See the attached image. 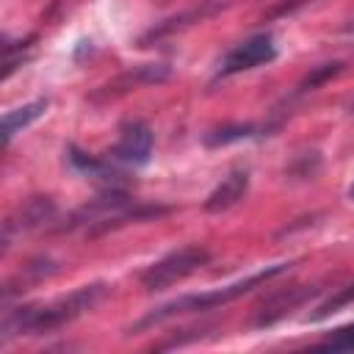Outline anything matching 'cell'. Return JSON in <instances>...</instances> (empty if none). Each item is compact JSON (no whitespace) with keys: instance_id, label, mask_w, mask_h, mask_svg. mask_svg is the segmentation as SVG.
<instances>
[{"instance_id":"8","label":"cell","mask_w":354,"mask_h":354,"mask_svg":"<svg viewBox=\"0 0 354 354\" xmlns=\"http://www.w3.org/2000/svg\"><path fill=\"white\" fill-rule=\"evenodd\" d=\"M315 293H318V288H301V285L274 293L271 299H266V301L257 307L254 326H271V324H277L279 318H285L290 310H296L299 304H304V301L313 299Z\"/></svg>"},{"instance_id":"11","label":"cell","mask_w":354,"mask_h":354,"mask_svg":"<svg viewBox=\"0 0 354 354\" xmlns=\"http://www.w3.org/2000/svg\"><path fill=\"white\" fill-rule=\"evenodd\" d=\"M47 100H33V102H28V105H22V108H14V111H6L3 113V147H8L11 144V138L22 130V127H28L30 122H36L39 116H44L47 113Z\"/></svg>"},{"instance_id":"5","label":"cell","mask_w":354,"mask_h":354,"mask_svg":"<svg viewBox=\"0 0 354 354\" xmlns=\"http://www.w3.org/2000/svg\"><path fill=\"white\" fill-rule=\"evenodd\" d=\"M108 158L124 166H147L152 158V130L144 122L122 124L119 141L108 149Z\"/></svg>"},{"instance_id":"15","label":"cell","mask_w":354,"mask_h":354,"mask_svg":"<svg viewBox=\"0 0 354 354\" xmlns=\"http://www.w3.org/2000/svg\"><path fill=\"white\" fill-rule=\"evenodd\" d=\"M318 348H326V351H354V321L346 324V326H337L335 332H329Z\"/></svg>"},{"instance_id":"13","label":"cell","mask_w":354,"mask_h":354,"mask_svg":"<svg viewBox=\"0 0 354 354\" xmlns=\"http://www.w3.org/2000/svg\"><path fill=\"white\" fill-rule=\"evenodd\" d=\"M354 301V282L351 285H346V288H340L335 296H329L315 313H310V318L307 321H324L326 315H332V313H337L340 307H346V304H351Z\"/></svg>"},{"instance_id":"4","label":"cell","mask_w":354,"mask_h":354,"mask_svg":"<svg viewBox=\"0 0 354 354\" xmlns=\"http://www.w3.org/2000/svg\"><path fill=\"white\" fill-rule=\"evenodd\" d=\"M277 58V44L268 33H257V36H249L246 41L235 44L221 66H218V77H230V75H238V72H246V69H254L260 64H271Z\"/></svg>"},{"instance_id":"9","label":"cell","mask_w":354,"mask_h":354,"mask_svg":"<svg viewBox=\"0 0 354 354\" xmlns=\"http://www.w3.org/2000/svg\"><path fill=\"white\" fill-rule=\"evenodd\" d=\"M249 191V171L246 169H235L230 171L205 199V210L207 213H221L230 210L232 205H238L243 199V194Z\"/></svg>"},{"instance_id":"10","label":"cell","mask_w":354,"mask_h":354,"mask_svg":"<svg viewBox=\"0 0 354 354\" xmlns=\"http://www.w3.org/2000/svg\"><path fill=\"white\" fill-rule=\"evenodd\" d=\"M66 155H69V163H72L77 171H83V174H88V177H94V180H102L108 188H116V180L122 177V171L111 166V158L102 160V158H94V155H88V152H80L77 147H69Z\"/></svg>"},{"instance_id":"7","label":"cell","mask_w":354,"mask_h":354,"mask_svg":"<svg viewBox=\"0 0 354 354\" xmlns=\"http://www.w3.org/2000/svg\"><path fill=\"white\" fill-rule=\"evenodd\" d=\"M55 218V205L50 196H33L28 199L3 227V235H6V243L11 241V235L17 232H28V230H36V227H44L47 221Z\"/></svg>"},{"instance_id":"12","label":"cell","mask_w":354,"mask_h":354,"mask_svg":"<svg viewBox=\"0 0 354 354\" xmlns=\"http://www.w3.org/2000/svg\"><path fill=\"white\" fill-rule=\"evenodd\" d=\"M260 127L252 124V122H235V124H221V127H213L202 136V144L205 147H227L232 141H243V138H252L257 136Z\"/></svg>"},{"instance_id":"16","label":"cell","mask_w":354,"mask_h":354,"mask_svg":"<svg viewBox=\"0 0 354 354\" xmlns=\"http://www.w3.org/2000/svg\"><path fill=\"white\" fill-rule=\"evenodd\" d=\"M348 199H351V202H354V183H351V185H348Z\"/></svg>"},{"instance_id":"2","label":"cell","mask_w":354,"mask_h":354,"mask_svg":"<svg viewBox=\"0 0 354 354\" xmlns=\"http://www.w3.org/2000/svg\"><path fill=\"white\" fill-rule=\"evenodd\" d=\"M288 268H290V263H277V266H268V268H263V271H257V274H252V277H246V279L232 282V285H224V288H216V290H205V293H188V296L171 299V301L160 304L158 310L147 313L130 332H141V329H147V326H152V324H160V321H166V318L183 315V313H205V310L221 307V304H227V301H232V299L249 293L252 288L266 285L271 277H279V274L288 271Z\"/></svg>"},{"instance_id":"17","label":"cell","mask_w":354,"mask_h":354,"mask_svg":"<svg viewBox=\"0 0 354 354\" xmlns=\"http://www.w3.org/2000/svg\"><path fill=\"white\" fill-rule=\"evenodd\" d=\"M351 113H354V102H351Z\"/></svg>"},{"instance_id":"1","label":"cell","mask_w":354,"mask_h":354,"mask_svg":"<svg viewBox=\"0 0 354 354\" xmlns=\"http://www.w3.org/2000/svg\"><path fill=\"white\" fill-rule=\"evenodd\" d=\"M108 293V285L102 282H91V285H80L66 296H58L47 304H33V307H19V310H8L3 318V340L14 337V335H44V332H55L66 324H72L75 318H80L83 313L94 310Z\"/></svg>"},{"instance_id":"3","label":"cell","mask_w":354,"mask_h":354,"mask_svg":"<svg viewBox=\"0 0 354 354\" xmlns=\"http://www.w3.org/2000/svg\"><path fill=\"white\" fill-rule=\"evenodd\" d=\"M207 263H210V252L207 249H202V246H180V249L163 254L160 260H155L152 266H147L138 279H141V285L147 290L155 293V290L171 288L174 282L185 279L188 274L199 271Z\"/></svg>"},{"instance_id":"14","label":"cell","mask_w":354,"mask_h":354,"mask_svg":"<svg viewBox=\"0 0 354 354\" xmlns=\"http://www.w3.org/2000/svg\"><path fill=\"white\" fill-rule=\"evenodd\" d=\"M340 69H343V64H340V61H332V64H321V66H313V69H310V75H307V77L299 83V88H296V91H299V94H304V91H315L321 83H326L329 77H335Z\"/></svg>"},{"instance_id":"6","label":"cell","mask_w":354,"mask_h":354,"mask_svg":"<svg viewBox=\"0 0 354 354\" xmlns=\"http://www.w3.org/2000/svg\"><path fill=\"white\" fill-rule=\"evenodd\" d=\"M169 77V66L163 64H144V66H133L127 72H122L119 77H113L111 83H105L91 100H108V97H119V94H127L130 88H138V86H147V83H160Z\"/></svg>"}]
</instances>
